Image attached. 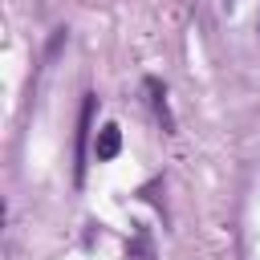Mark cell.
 Returning <instances> with one entry per match:
<instances>
[{"label":"cell","instance_id":"obj_2","mask_svg":"<svg viewBox=\"0 0 260 260\" xmlns=\"http://www.w3.org/2000/svg\"><path fill=\"white\" fill-rule=\"evenodd\" d=\"M142 89H146V98H150L154 118L162 122V130H175V118H171V106H167V89H162V81H158V77H146Z\"/></svg>","mask_w":260,"mask_h":260},{"label":"cell","instance_id":"obj_4","mask_svg":"<svg viewBox=\"0 0 260 260\" xmlns=\"http://www.w3.org/2000/svg\"><path fill=\"white\" fill-rule=\"evenodd\" d=\"M223 4H228V8H232V4H236V0H223Z\"/></svg>","mask_w":260,"mask_h":260},{"label":"cell","instance_id":"obj_1","mask_svg":"<svg viewBox=\"0 0 260 260\" xmlns=\"http://www.w3.org/2000/svg\"><path fill=\"white\" fill-rule=\"evenodd\" d=\"M118 150H122V130H118V122H106L93 138V158L110 162V158H118Z\"/></svg>","mask_w":260,"mask_h":260},{"label":"cell","instance_id":"obj_3","mask_svg":"<svg viewBox=\"0 0 260 260\" xmlns=\"http://www.w3.org/2000/svg\"><path fill=\"white\" fill-rule=\"evenodd\" d=\"M89 118H93V93H85V106H81V126H77V183H81V171H85V138H89Z\"/></svg>","mask_w":260,"mask_h":260}]
</instances>
